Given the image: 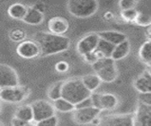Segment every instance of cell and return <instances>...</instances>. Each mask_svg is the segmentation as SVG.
Instances as JSON below:
<instances>
[{"label":"cell","mask_w":151,"mask_h":126,"mask_svg":"<svg viewBox=\"0 0 151 126\" xmlns=\"http://www.w3.org/2000/svg\"><path fill=\"white\" fill-rule=\"evenodd\" d=\"M32 40L39 46L41 55L48 56L66 51L70 46V40L64 35H55L50 32H37Z\"/></svg>","instance_id":"obj_1"},{"label":"cell","mask_w":151,"mask_h":126,"mask_svg":"<svg viewBox=\"0 0 151 126\" xmlns=\"http://www.w3.org/2000/svg\"><path fill=\"white\" fill-rule=\"evenodd\" d=\"M91 92L85 87L81 79L73 78L68 81H64L62 87V98L67 100L68 102L76 105L83 100L90 96Z\"/></svg>","instance_id":"obj_2"},{"label":"cell","mask_w":151,"mask_h":126,"mask_svg":"<svg viewBox=\"0 0 151 126\" xmlns=\"http://www.w3.org/2000/svg\"><path fill=\"white\" fill-rule=\"evenodd\" d=\"M92 68L101 82H112L117 79V67H116L115 61L111 58H102L98 60L96 63L92 64Z\"/></svg>","instance_id":"obj_3"},{"label":"cell","mask_w":151,"mask_h":126,"mask_svg":"<svg viewBox=\"0 0 151 126\" xmlns=\"http://www.w3.org/2000/svg\"><path fill=\"white\" fill-rule=\"evenodd\" d=\"M68 10L73 16L86 18L97 11L98 2L95 0H71L68 2Z\"/></svg>","instance_id":"obj_4"},{"label":"cell","mask_w":151,"mask_h":126,"mask_svg":"<svg viewBox=\"0 0 151 126\" xmlns=\"http://www.w3.org/2000/svg\"><path fill=\"white\" fill-rule=\"evenodd\" d=\"M31 91L26 86H14V87H8L0 89V100L10 102V103H19L23 102L28 97Z\"/></svg>","instance_id":"obj_5"},{"label":"cell","mask_w":151,"mask_h":126,"mask_svg":"<svg viewBox=\"0 0 151 126\" xmlns=\"http://www.w3.org/2000/svg\"><path fill=\"white\" fill-rule=\"evenodd\" d=\"M31 106L33 112V121L35 122L55 116L53 104L48 101H45V100L34 102L31 104Z\"/></svg>","instance_id":"obj_6"},{"label":"cell","mask_w":151,"mask_h":126,"mask_svg":"<svg viewBox=\"0 0 151 126\" xmlns=\"http://www.w3.org/2000/svg\"><path fill=\"white\" fill-rule=\"evenodd\" d=\"M97 126H133V114H111L103 116Z\"/></svg>","instance_id":"obj_7"},{"label":"cell","mask_w":151,"mask_h":126,"mask_svg":"<svg viewBox=\"0 0 151 126\" xmlns=\"http://www.w3.org/2000/svg\"><path fill=\"white\" fill-rule=\"evenodd\" d=\"M19 85L17 73L12 67L0 64V89Z\"/></svg>","instance_id":"obj_8"},{"label":"cell","mask_w":151,"mask_h":126,"mask_svg":"<svg viewBox=\"0 0 151 126\" xmlns=\"http://www.w3.org/2000/svg\"><path fill=\"white\" fill-rule=\"evenodd\" d=\"M100 40L98 33H88L81 38L77 43V51L82 56L91 53L96 49L98 42Z\"/></svg>","instance_id":"obj_9"},{"label":"cell","mask_w":151,"mask_h":126,"mask_svg":"<svg viewBox=\"0 0 151 126\" xmlns=\"http://www.w3.org/2000/svg\"><path fill=\"white\" fill-rule=\"evenodd\" d=\"M101 110L95 107L83 108V109H75L73 111L72 119L75 122L79 124H88L98 118L100 115Z\"/></svg>","instance_id":"obj_10"},{"label":"cell","mask_w":151,"mask_h":126,"mask_svg":"<svg viewBox=\"0 0 151 126\" xmlns=\"http://www.w3.org/2000/svg\"><path fill=\"white\" fill-rule=\"evenodd\" d=\"M16 52L24 59H33L41 55L40 47L33 40H24L17 46Z\"/></svg>","instance_id":"obj_11"},{"label":"cell","mask_w":151,"mask_h":126,"mask_svg":"<svg viewBox=\"0 0 151 126\" xmlns=\"http://www.w3.org/2000/svg\"><path fill=\"white\" fill-rule=\"evenodd\" d=\"M133 126H151V106L139 102L133 114Z\"/></svg>","instance_id":"obj_12"},{"label":"cell","mask_w":151,"mask_h":126,"mask_svg":"<svg viewBox=\"0 0 151 126\" xmlns=\"http://www.w3.org/2000/svg\"><path fill=\"white\" fill-rule=\"evenodd\" d=\"M70 29V23L64 17H52L49 21V30L55 35H63Z\"/></svg>","instance_id":"obj_13"},{"label":"cell","mask_w":151,"mask_h":126,"mask_svg":"<svg viewBox=\"0 0 151 126\" xmlns=\"http://www.w3.org/2000/svg\"><path fill=\"white\" fill-rule=\"evenodd\" d=\"M134 86L140 93L151 92V74L149 69L145 70L143 74L137 78L134 82Z\"/></svg>","instance_id":"obj_14"},{"label":"cell","mask_w":151,"mask_h":126,"mask_svg":"<svg viewBox=\"0 0 151 126\" xmlns=\"http://www.w3.org/2000/svg\"><path fill=\"white\" fill-rule=\"evenodd\" d=\"M98 35L103 40L109 42L114 46H117L127 40L126 34L120 31H116V30H106V31L98 33Z\"/></svg>","instance_id":"obj_15"},{"label":"cell","mask_w":151,"mask_h":126,"mask_svg":"<svg viewBox=\"0 0 151 126\" xmlns=\"http://www.w3.org/2000/svg\"><path fill=\"white\" fill-rule=\"evenodd\" d=\"M43 20H44V14H41V12L36 11L32 7H28L27 14H26L25 17L23 18V21L25 23L36 26L42 24Z\"/></svg>","instance_id":"obj_16"},{"label":"cell","mask_w":151,"mask_h":126,"mask_svg":"<svg viewBox=\"0 0 151 126\" xmlns=\"http://www.w3.org/2000/svg\"><path fill=\"white\" fill-rule=\"evenodd\" d=\"M129 51H130V44L127 40L124 41L121 44L115 46L114 50L111 54V59L114 61H118V60H122L124 57H127L128 55Z\"/></svg>","instance_id":"obj_17"},{"label":"cell","mask_w":151,"mask_h":126,"mask_svg":"<svg viewBox=\"0 0 151 126\" xmlns=\"http://www.w3.org/2000/svg\"><path fill=\"white\" fill-rule=\"evenodd\" d=\"M14 118L18 119L26 122H32L33 121V112L31 104H25L17 108L15 111Z\"/></svg>","instance_id":"obj_18"},{"label":"cell","mask_w":151,"mask_h":126,"mask_svg":"<svg viewBox=\"0 0 151 126\" xmlns=\"http://www.w3.org/2000/svg\"><path fill=\"white\" fill-rule=\"evenodd\" d=\"M82 82L86 88H87L89 92H95L96 89L101 85L102 82L99 79V77L96 74H88L84 76L81 79Z\"/></svg>","instance_id":"obj_19"},{"label":"cell","mask_w":151,"mask_h":126,"mask_svg":"<svg viewBox=\"0 0 151 126\" xmlns=\"http://www.w3.org/2000/svg\"><path fill=\"white\" fill-rule=\"evenodd\" d=\"M101 102V109L102 110H110L118 105V98L113 94L105 93L101 94L100 97Z\"/></svg>","instance_id":"obj_20"},{"label":"cell","mask_w":151,"mask_h":126,"mask_svg":"<svg viewBox=\"0 0 151 126\" xmlns=\"http://www.w3.org/2000/svg\"><path fill=\"white\" fill-rule=\"evenodd\" d=\"M28 7L21 3H14L10 6L8 10V14L12 18L14 19H22L25 17L26 14H27Z\"/></svg>","instance_id":"obj_21"},{"label":"cell","mask_w":151,"mask_h":126,"mask_svg":"<svg viewBox=\"0 0 151 126\" xmlns=\"http://www.w3.org/2000/svg\"><path fill=\"white\" fill-rule=\"evenodd\" d=\"M114 47H115L114 45H112L110 43L106 42L100 38L95 50L100 52V53L104 56V58H110L112 52L114 50Z\"/></svg>","instance_id":"obj_22"},{"label":"cell","mask_w":151,"mask_h":126,"mask_svg":"<svg viewBox=\"0 0 151 126\" xmlns=\"http://www.w3.org/2000/svg\"><path fill=\"white\" fill-rule=\"evenodd\" d=\"M53 107L55 111H59L62 113H70L74 111V105L70 102H68L67 100H65L63 98H60L58 100L53 102Z\"/></svg>","instance_id":"obj_23"},{"label":"cell","mask_w":151,"mask_h":126,"mask_svg":"<svg viewBox=\"0 0 151 126\" xmlns=\"http://www.w3.org/2000/svg\"><path fill=\"white\" fill-rule=\"evenodd\" d=\"M139 56L140 59L143 61L145 64L147 66L151 64V43L150 40L146 41L141 46L139 50Z\"/></svg>","instance_id":"obj_24"},{"label":"cell","mask_w":151,"mask_h":126,"mask_svg":"<svg viewBox=\"0 0 151 126\" xmlns=\"http://www.w3.org/2000/svg\"><path fill=\"white\" fill-rule=\"evenodd\" d=\"M64 84V81H59L51 86L48 91V97L51 101H56L62 98V87Z\"/></svg>","instance_id":"obj_25"},{"label":"cell","mask_w":151,"mask_h":126,"mask_svg":"<svg viewBox=\"0 0 151 126\" xmlns=\"http://www.w3.org/2000/svg\"><path fill=\"white\" fill-rule=\"evenodd\" d=\"M10 38L14 42H23L26 38V33L22 29H14L10 32Z\"/></svg>","instance_id":"obj_26"},{"label":"cell","mask_w":151,"mask_h":126,"mask_svg":"<svg viewBox=\"0 0 151 126\" xmlns=\"http://www.w3.org/2000/svg\"><path fill=\"white\" fill-rule=\"evenodd\" d=\"M85 61L87 63H89V64H93L94 63H96L98 60H100L102 58H104V56L100 53V52H98L96 50H94L93 52H91V53H88L87 55H85L83 56Z\"/></svg>","instance_id":"obj_27"},{"label":"cell","mask_w":151,"mask_h":126,"mask_svg":"<svg viewBox=\"0 0 151 126\" xmlns=\"http://www.w3.org/2000/svg\"><path fill=\"white\" fill-rule=\"evenodd\" d=\"M58 118L56 116H52L50 118L36 122V126H57L58 125Z\"/></svg>","instance_id":"obj_28"},{"label":"cell","mask_w":151,"mask_h":126,"mask_svg":"<svg viewBox=\"0 0 151 126\" xmlns=\"http://www.w3.org/2000/svg\"><path fill=\"white\" fill-rule=\"evenodd\" d=\"M137 15H138V11L135 10V9H131V10L122 11V17L126 21H128V22L135 21Z\"/></svg>","instance_id":"obj_29"},{"label":"cell","mask_w":151,"mask_h":126,"mask_svg":"<svg viewBox=\"0 0 151 126\" xmlns=\"http://www.w3.org/2000/svg\"><path fill=\"white\" fill-rule=\"evenodd\" d=\"M135 22L141 26H149L150 22H151L150 16L146 15L145 14H143V12H138V15L135 19Z\"/></svg>","instance_id":"obj_30"},{"label":"cell","mask_w":151,"mask_h":126,"mask_svg":"<svg viewBox=\"0 0 151 126\" xmlns=\"http://www.w3.org/2000/svg\"><path fill=\"white\" fill-rule=\"evenodd\" d=\"M137 5V2L134 0H122L119 3V6L121 10L123 11H127L131 10V9H135V6Z\"/></svg>","instance_id":"obj_31"},{"label":"cell","mask_w":151,"mask_h":126,"mask_svg":"<svg viewBox=\"0 0 151 126\" xmlns=\"http://www.w3.org/2000/svg\"><path fill=\"white\" fill-rule=\"evenodd\" d=\"M90 99H91L92 102V105L93 107L97 108V109L101 110V102H100V97H101V93H97V92H92L90 94Z\"/></svg>","instance_id":"obj_32"},{"label":"cell","mask_w":151,"mask_h":126,"mask_svg":"<svg viewBox=\"0 0 151 126\" xmlns=\"http://www.w3.org/2000/svg\"><path fill=\"white\" fill-rule=\"evenodd\" d=\"M88 107H93L92 102H91V99H90V97L83 100L82 102H80L79 103H77L76 105H74L75 109H83V108H88Z\"/></svg>","instance_id":"obj_33"},{"label":"cell","mask_w":151,"mask_h":126,"mask_svg":"<svg viewBox=\"0 0 151 126\" xmlns=\"http://www.w3.org/2000/svg\"><path fill=\"white\" fill-rule=\"evenodd\" d=\"M139 102L151 106V92L149 93H140Z\"/></svg>","instance_id":"obj_34"},{"label":"cell","mask_w":151,"mask_h":126,"mask_svg":"<svg viewBox=\"0 0 151 126\" xmlns=\"http://www.w3.org/2000/svg\"><path fill=\"white\" fill-rule=\"evenodd\" d=\"M68 68H70V66H68V64L67 62H65V61L58 62L57 64H55V69L58 72H61V73L67 72L68 70Z\"/></svg>","instance_id":"obj_35"},{"label":"cell","mask_w":151,"mask_h":126,"mask_svg":"<svg viewBox=\"0 0 151 126\" xmlns=\"http://www.w3.org/2000/svg\"><path fill=\"white\" fill-rule=\"evenodd\" d=\"M12 126H36V123L26 122V121H22L16 118H14L12 120Z\"/></svg>","instance_id":"obj_36"},{"label":"cell","mask_w":151,"mask_h":126,"mask_svg":"<svg viewBox=\"0 0 151 126\" xmlns=\"http://www.w3.org/2000/svg\"><path fill=\"white\" fill-rule=\"evenodd\" d=\"M33 9H35L36 11H38L39 12H41V14H44L45 11H46V5H45V3H43V2H36V3H34V5L32 6Z\"/></svg>","instance_id":"obj_37"},{"label":"cell","mask_w":151,"mask_h":126,"mask_svg":"<svg viewBox=\"0 0 151 126\" xmlns=\"http://www.w3.org/2000/svg\"><path fill=\"white\" fill-rule=\"evenodd\" d=\"M105 18H106V19H111V18H113V14H111V12H106L105 14Z\"/></svg>","instance_id":"obj_38"},{"label":"cell","mask_w":151,"mask_h":126,"mask_svg":"<svg viewBox=\"0 0 151 126\" xmlns=\"http://www.w3.org/2000/svg\"><path fill=\"white\" fill-rule=\"evenodd\" d=\"M1 109H2V106H1V103H0V112H1Z\"/></svg>","instance_id":"obj_39"},{"label":"cell","mask_w":151,"mask_h":126,"mask_svg":"<svg viewBox=\"0 0 151 126\" xmlns=\"http://www.w3.org/2000/svg\"><path fill=\"white\" fill-rule=\"evenodd\" d=\"M0 126H2V125H1V124H0Z\"/></svg>","instance_id":"obj_40"}]
</instances>
